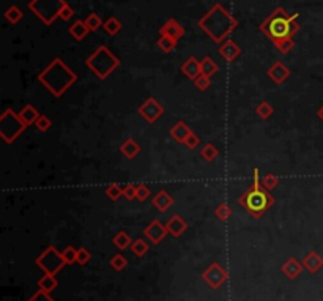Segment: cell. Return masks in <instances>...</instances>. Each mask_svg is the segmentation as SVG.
<instances>
[{
	"label": "cell",
	"mask_w": 323,
	"mask_h": 301,
	"mask_svg": "<svg viewBox=\"0 0 323 301\" xmlns=\"http://www.w3.org/2000/svg\"><path fill=\"white\" fill-rule=\"evenodd\" d=\"M240 203L245 205L255 218H258L263 212H267L271 207L273 199L270 197V194H267L265 191H262V189L258 188V170L257 169L254 170V185H252V188H249V191L243 197H240Z\"/></svg>",
	"instance_id": "cell-3"
},
{
	"label": "cell",
	"mask_w": 323,
	"mask_h": 301,
	"mask_svg": "<svg viewBox=\"0 0 323 301\" xmlns=\"http://www.w3.org/2000/svg\"><path fill=\"white\" fill-rule=\"evenodd\" d=\"M122 152L126 158H134L139 152H140V147L136 145V142L133 139H128L125 144L122 145Z\"/></svg>",
	"instance_id": "cell-20"
},
{
	"label": "cell",
	"mask_w": 323,
	"mask_h": 301,
	"mask_svg": "<svg viewBox=\"0 0 323 301\" xmlns=\"http://www.w3.org/2000/svg\"><path fill=\"white\" fill-rule=\"evenodd\" d=\"M120 194H123V189H120L119 185H112V186H109V189H107V196H109L110 199H119Z\"/></svg>",
	"instance_id": "cell-32"
},
{
	"label": "cell",
	"mask_w": 323,
	"mask_h": 301,
	"mask_svg": "<svg viewBox=\"0 0 323 301\" xmlns=\"http://www.w3.org/2000/svg\"><path fill=\"white\" fill-rule=\"evenodd\" d=\"M85 24L90 28V32L98 30L101 27V18L96 13H92V14H89V18L85 19Z\"/></svg>",
	"instance_id": "cell-25"
},
{
	"label": "cell",
	"mask_w": 323,
	"mask_h": 301,
	"mask_svg": "<svg viewBox=\"0 0 323 301\" xmlns=\"http://www.w3.org/2000/svg\"><path fill=\"white\" fill-rule=\"evenodd\" d=\"M89 32H90V28L87 27L85 21H76V22L70 27V34H71V37L76 38L77 41L84 40V38L89 35Z\"/></svg>",
	"instance_id": "cell-14"
},
{
	"label": "cell",
	"mask_w": 323,
	"mask_h": 301,
	"mask_svg": "<svg viewBox=\"0 0 323 301\" xmlns=\"http://www.w3.org/2000/svg\"><path fill=\"white\" fill-rule=\"evenodd\" d=\"M175 46H177V41L169 38V37H161L158 40V47L161 51H164V52H172Z\"/></svg>",
	"instance_id": "cell-24"
},
{
	"label": "cell",
	"mask_w": 323,
	"mask_h": 301,
	"mask_svg": "<svg viewBox=\"0 0 323 301\" xmlns=\"http://www.w3.org/2000/svg\"><path fill=\"white\" fill-rule=\"evenodd\" d=\"M112 265H115V268H122L125 265V260L122 257H115L114 260H112Z\"/></svg>",
	"instance_id": "cell-43"
},
{
	"label": "cell",
	"mask_w": 323,
	"mask_h": 301,
	"mask_svg": "<svg viewBox=\"0 0 323 301\" xmlns=\"http://www.w3.org/2000/svg\"><path fill=\"white\" fill-rule=\"evenodd\" d=\"M182 71L189 77V79H197L200 74H202V70H200V62H197L194 57H189L182 67Z\"/></svg>",
	"instance_id": "cell-11"
},
{
	"label": "cell",
	"mask_w": 323,
	"mask_h": 301,
	"mask_svg": "<svg viewBox=\"0 0 323 301\" xmlns=\"http://www.w3.org/2000/svg\"><path fill=\"white\" fill-rule=\"evenodd\" d=\"M65 5H67L65 0H32L28 8L46 25H51L55 18L60 16V11Z\"/></svg>",
	"instance_id": "cell-6"
},
{
	"label": "cell",
	"mask_w": 323,
	"mask_h": 301,
	"mask_svg": "<svg viewBox=\"0 0 323 301\" xmlns=\"http://www.w3.org/2000/svg\"><path fill=\"white\" fill-rule=\"evenodd\" d=\"M167 230L172 232L173 235H180L185 229H186V224H185V221L180 218V216H173L169 223H167Z\"/></svg>",
	"instance_id": "cell-16"
},
{
	"label": "cell",
	"mask_w": 323,
	"mask_h": 301,
	"mask_svg": "<svg viewBox=\"0 0 323 301\" xmlns=\"http://www.w3.org/2000/svg\"><path fill=\"white\" fill-rule=\"evenodd\" d=\"M65 257H67L68 262H73V260L77 259V252H74L71 248H68V249H67V254H65Z\"/></svg>",
	"instance_id": "cell-41"
},
{
	"label": "cell",
	"mask_w": 323,
	"mask_h": 301,
	"mask_svg": "<svg viewBox=\"0 0 323 301\" xmlns=\"http://www.w3.org/2000/svg\"><path fill=\"white\" fill-rule=\"evenodd\" d=\"M274 46L278 47V51L281 54H287L288 51H292L293 49V46H295V41L292 37H285V38H281L278 41H274Z\"/></svg>",
	"instance_id": "cell-18"
},
{
	"label": "cell",
	"mask_w": 323,
	"mask_h": 301,
	"mask_svg": "<svg viewBox=\"0 0 323 301\" xmlns=\"http://www.w3.org/2000/svg\"><path fill=\"white\" fill-rule=\"evenodd\" d=\"M149 194H150V191H149V188L145 186V185H139V186H137L136 197H139V200H143V199L147 197Z\"/></svg>",
	"instance_id": "cell-34"
},
{
	"label": "cell",
	"mask_w": 323,
	"mask_h": 301,
	"mask_svg": "<svg viewBox=\"0 0 323 301\" xmlns=\"http://www.w3.org/2000/svg\"><path fill=\"white\" fill-rule=\"evenodd\" d=\"M304 265L306 266H308L309 268V270L314 273V272H317L318 270V268L323 265V260L315 254V252H311V254L308 256V257H306V260H304Z\"/></svg>",
	"instance_id": "cell-21"
},
{
	"label": "cell",
	"mask_w": 323,
	"mask_h": 301,
	"mask_svg": "<svg viewBox=\"0 0 323 301\" xmlns=\"http://www.w3.org/2000/svg\"><path fill=\"white\" fill-rule=\"evenodd\" d=\"M219 54L225 58V60H233L238 54H240V47L232 41L227 40L221 47H219Z\"/></svg>",
	"instance_id": "cell-12"
},
{
	"label": "cell",
	"mask_w": 323,
	"mask_h": 301,
	"mask_svg": "<svg viewBox=\"0 0 323 301\" xmlns=\"http://www.w3.org/2000/svg\"><path fill=\"white\" fill-rule=\"evenodd\" d=\"M166 230H167V227L161 226L159 221H153V223L147 229H145V235H147L153 243H159L161 240L164 238Z\"/></svg>",
	"instance_id": "cell-10"
},
{
	"label": "cell",
	"mask_w": 323,
	"mask_h": 301,
	"mask_svg": "<svg viewBox=\"0 0 323 301\" xmlns=\"http://www.w3.org/2000/svg\"><path fill=\"white\" fill-rule=\"evenodd\" d=\"M192 133H191V130L188 128V126L183 123V122H180V123H177L173 128L170 130V136L175 139V140H179V142H186V139L191 136Z\"/></svg>",
	"instance_id": "cell-13"
},
{
	"label": "cell",
	"mask_w": 323,
	"mask_h": 301,
	"mask_svg": "<svg viewBox=\"0 0 323 301\" xmlns=\"http://www.w3.org/2000/svg\"><path fill=\"white\" fill-rule=\"evenodd\" d=\"M257 114L260 115L262 118H268L273 114V107L268 103H262L260 106L257 107Z\"/></svg>",
	"instance_id": "cell-28"
},
{
	"label": "cell",
	"mask_w": 323,
	"mask_h": 301,
	"mask_svg": "<svg viewBox=\"0 0 323 301\" xmlns=\"http://www.w3.org/2000/svg\"><path fill=\"white\" fill-rule=\"evenodd\" d=\"M295 263H297L295 260H290V262H288V263H287V265L284 266V270H285V273H287V275H290V276H292V270H293V272H295L297 275L300 273V270H301V266H297V268H295V266H293Z\"/></svg>",
	"instance_id": "cell-38"
},
{
	"label": "cell",
	"mask_w": 323,
	"mask_h": 301,
	"mask_svg": "<svg viewBox=\"0 0 323 301\" xmlns=\"http://www.w3.org/2000/svg\"><path fill=\"white\" fill-rule=\"evenodd\" d=\"M136 191H137V186H134V185H128V186L123 189V194H125L128 199H134Z\"/></svg>",
	"instance_id": "cell-39"
},
{
	"label": "cell",
	"mask_w": 323,
	"mask_h": 301,
	"mask_svg": "<svg viewBox=\"0 0 323 301\" xmlns=\"http://www.w3.org/2000/svg\"><path fill=\"white\" fill-rule=\"evenodd\" d=\"M77 259H79V262H82V263H84L87 259H90V256L87 254V252H85L84 249H80V251L77 252Z\"/></svg>",
	"instance_id": "cell-42"
},
{
	"label": "cell",
	"mask_w": 323,
	"mask_h": 301,
	"mask_svg": "<svg viewBox=\"0 0 323 301\" xmlns=\"http://www.w3.org/2000/svg\"><path fill=\"white\" fill-rule=\"evenodd\" d=\"M153 205L159 212H166V210H169V207L172 205V199H170V196L166 191H159L155 196V199H153Z\"/></svg>",
	"instance_id": "cell-15"
},
{
	"label": "cell",
	"mask_w": 323,
	"mask_h": 301,
	"mask_svg": "<svg viewBox=\"0 0 323 301\" xmlns=\"http://www.w3.org/2000/svg\"><path fill=\"white\" fill-rule=\"evenodd\" d=\"M19 118L22 120L24 125H28V123H32V122L38 120L40 117H38V112H37V110H35L34 107H32V106H25V107L22 109V112L19 114Z\"/></svg>",
	"instance_id": "cell-17"
},
{
	"label": "cell",
	"mask_w": 323,
	"mask_h": 301,
	"mask_svg": "<svg viewBox=\"0 0 323 301\" xmlns=\"http://www.w3.org/2000/svg\"><path fill=\"white\" fill-rule=\"evenodd\" d=\"M260 30L273 40V43L281 38L290 37L288 35V16L285 14V11L282 8L274 10L270 18L260 25Z\"/></svg>",
	"instance_id": "cell-5"
},
{
	"label": "cell",
	"mask_w": 323,
	"mask_h": 301,
	"mask_svg": "<svg viewBox=\"0 0 323 301\" xmlns=\"http://www.w3.org/2000/svg\"><path fill=\"white\" fill-rule=\"evenodd\" d=\"M297 19H298V13H293L292 16H288V35L290 37H293L297 32L300 30V25H298Z\"/></svg>",
	"instance_id": "cell-26"
},
{
	"label": "cell",
	"mask_w": 323,
	"mask_h": 301,
	"mask_svg": "<svg viewBox=\"0 0 323 301\" xmlns=\"http://www.w3.org/2000/svg\"><path fill=\"white\" fill-rule=\"evenodd\" d=\"M161 37H169L175 41H179L185 35V28L180 22H177L175 19H169L163 27H161Z\"/></svg>",
	"instance_id": "cell-8"
},
{
	"label": "cell",
	"mask_w": 323,
	"mask_h": 301,
	"mask_svg": "<svg viewBox=\"0 0 323 301\" xmlns=\"http://www.w3.org/2000/svg\"><path fill=\"white\" fill-rule=\"evenodd\" d=\"M40 81L51 92H54L55 95H60L76 81V76L70 71V68L65 65L60 58H55L51 65L40 74Z\"/></svg>",
	"instance_id": "cell-2"
},
{
	"label": "cell",
	"mask_w": 323,
	"mask_h": 301,
	"mask_svg": "<svg viewBox=\"0 0 323 301\" xmlns=\"http://www.w3.org/2000/svg\"><path fill=\"white\" fill-rule=\"evenodd\" d=\"M200 70H202V74H205V76L210 77V76H213L218 71V65L210 57H205L200 62Z\"/></svg>",
	"instance_id": "cell-19"
},
{
	"label": "cell",
	"mask_w": 323,
	"mask_h": 301,
	"mask_svg": "<svg viewBox=\"0 0 323 301\" xmlns=\"http://www.w3.org/2000/svg\"><path fill=\"white\" fill-rule=\"evenodd\" d=\"M163 110H164V109L159 106V103H158L155 98L147 100L143 106L139 107V112H140L145 118H147L149 122H155L161 114H163Z\"/></svg>",
	"instance_id": "cell-7"
},
{
	"label": "cell",
	"mask_w": 323,
	"mask_h": 301,
	"mask_svg": "<svg viewBox=\"0 0 323 301\" xmlns=\"http://www.w3.org/2000/svg\"><path fill=\"white\" fill-rule=\"evenodd\" d=\"M73 14H74V11H73V8L67 4L63 8H62V11H60V18L63 19V21H70L71 18H73Z\"/></svg>",
	"instance_id": "cell-33"
},
{
	"label": "cell",
	"mask_w": 323,
	"mask_h": 301,
	"mask_svg": "<svg viewBox=\"0 0 323 301\" xmlns=\"http://www.w3.org/2000/svg\"><path fill=\"white\" fill-rule=\"evenodd\" d=\"M133 249H134V252H136L137 256H143V252L147 251V245H145L142 240H139V242H136L133 245Z\"/></svg>",
	"instance_id": "cell-36"
},
{
	"label": "cell",
	"mask_w": 323,
	"mask_h": 301,
	"mask_svg": "<svg viewBox=\"0 0 323 301\" xmlns=\"http://www.w3.org/2000/svg\"><path fill=\"white\" fill-rule=\"evenodd\" d=\"M317 114H318V117H320V120L323 122V106H321V107L318 109V112H317Z\"/></svg>",
	"instance_id": "cell-44"
},
{
	"label": "cell",
	"mask_w": 323,
	"mask_h": 301,
	"mask_svg": "<svg viewBox=\"0 0 323 301\" xmlns=\"http://www.w3.org/2000/svg\"><path fill=\"white\" fill-rule=\"evenodd\" d=\"M194 82H196L199 90H207L210 87V77L205 76V74H200L197 79H194Z\"/></svg>",
	"instance_id": "cell-29"
},
{
	"label": "cell",
	"mask_w": 323,
	"mask_h": 301,
	"mask_svg": "<svg viewBox=\"0 0 323 301\" xmlns=\"http://www.w3.org/2000/svg\"><path fill=\"white\" fill-rule=\"evenodd\" d=\"M104 28H106V32L109 35H115V34H119V32H120L122 24H120V21L117 18H109L104 22Z\"/></svg>",
	"instance_id": "cell-23"
},
{
	"label": "cell",
	"mask_w": 323,
	"mask_h": 301,
	"mask_svg": "<svg viewBox=\"0 0 323 301\" xmlns=\"http://www.w3.org/2000/svg\"><path fill=\"white\" fill-rule=\"evenodd\" d=\"M216 215H218L221 219H227V218L232 215V210H230L225 203H221L219 207L216 208Z\"/></svg>",
	"instance_id": "cell-30"
},
{
	"label": "cell",
	"mask_w": 323,
	"mask_h": 301,
	"mask_svg": "<svg viewBox=\"0 0 323 301\" xmlns=\"http://www.w3.org/2000/svg\"><path fill=\"white\" fill-rule=\"evenodd\" d=\"M185 144H186L189 148H194V147H196V145L199 144V139H197L196 136H194V134H191V136L186 139V142H185Z\"/></svg>",
	"instance_id": "cell-40"
},
{
	"label": "cell",
	"mask_w": 323,
	"mask_h": 301,
	"mask_svg": "<svg viewBox=\"0 0 323 301\" xmlns=\"http://www.w3.org/2000/svg\"><path fill=\"white\" fill-rule=\"evenodd\" d=\"M114 243H115L119 248H126V246H128V243H129V236H128L125 232H120V233L115 236Z\"/></svg>",
	"instance_id": "cell-31"
},
{
	"label": "cell",
	"mask_w": 323,
	"mask_h": 301,
	"mask_svg": "<svg viewBox=\"0 0 323 301\" xmlns=\"http://www.w3.org/2000/svg\"><path fill=\"white\" fill-rule=\"evenodd\" d=\"M276 185H278V178H276V177H274V175H271V173H270V175H267V177L263 178V186H265V188H268V189L274 188V186H276Z\"/></svg>",
	"instance_id": "cell-37"
},
{
	"label": "cell",
	"mask_w": 323,
	"mask_h": 301,
	"mask_svg": "<svg viewBox=\"0 0 323 301\" xmlns=\"http://www.w3.org/2000/svg\"><path fill=\"white\" fill-rule=\"evenodd\" d=\"M37 126H38V128H40L41 131H46V130L51 126V120L43 115V117H40V118L37 120Z\"/></svg>",
	"instance_id": "cell-35"
},
{
	"label": "cell",
	"mask_w": 323,
	"mask_h": 301,
	"mask_svg": "<svg viewBox=\"0 0 323 301\" xmlns=\"http://www.w3.org/2000/svg\"><path fill=\"white\" fill-rule=\"evenodd\" d=\"M288 74H290V71L287 70V67L284 65L282 62H276V63H274V65L268 70V76H270L276 84H282V82L285 81V79L288 77Z\"/></svg>",
	"instance_id": "cell-9"
},
{
	"label": "cell",
	"mask_w": 323,
	"mask_h": 301,
	"mask_svg": "<svg viewBox=\"0 0 323 301\" xmlns=\"http://www.w3.org/2000/svg\"><path fill=\"white\" fill-rule=\"evenodd\" d=\"M119 65H120V60L114 54H110V51L106 46L98 47V49L95 51V54L87 58V67L93 73L98 74V77L101 79L107 77Z\"/></svg>",
	"instance_id": "cell-4"
},
{
	"label": "cell",
	"mask_w": 323,
	"mask_h": 301,
	"mask_svg": "<svg viewBox=\"0 0 323 301\" xmlns=\"http://www.w3.org/2000/svg\"><path fill=\"white\" fill-rule=\"evenodd\" d=\"M5 18L11 24H18L22 19V11L18 7H10L5 13Z\"/></svg>",
	"instance_id": "cell-22"
},
{
	"label": "cell",
	"mask_w": 323,
	"mask_h": 301,
	"mask_svg": "<svg viewBox=\"0 0 323 301\" xmlns=\"http://www.w3.org/2000/svg\"><path fill=\"white\" fill-rule=\"evenodd\" d=\"M200 155H202V158H205L207 161H213L215 158L218 156V150H216L213 145H210V144H208V145H205V148L202 150V153H200Z\"/></svg>",
	"instance_id": "cell-27"
},
{
	"label": "cell",
	"mask_w": 323,
	"mask_h": 301,
	"mask_svg": "<svg viewBox=\"0 0 323 301\" xmlns=\"http://www.w3.org/2000/svg\"><path fill=\"white\" fill-rule=\"evenodd\" d=\"M199 27L215 43H221L237 27V19L222 5H215L199 21Z\"/></svg>",
	"instance_id": "cell-1"
}]
</instances>
